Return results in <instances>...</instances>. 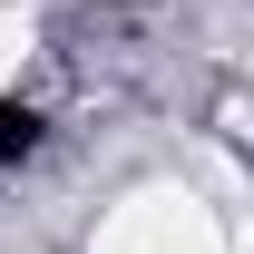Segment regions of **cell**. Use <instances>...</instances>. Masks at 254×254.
I'll list each match as a JSON object with an SVG mask.
<instances>
[{"instance_id": "cell-1", "label": "cell", "mask_w": 254, "mask_h": 254, "mask_svg": "<svg viewBox=\"0 0 254 254\" xmlns=\"http://www.w3.org/2000/svg\"><path fill=\"white\" fill-rule=\"evenodd\" d=\"M88 254H235V225L195 186H137V195H118L98 215Z\"/></svg>"}, {"instance_id": "cell-2", "label": "cell", "mask_w": 254, "mask_h": 254, "mask_svg": "<svg viewBox=\"0 0 254 254\" xmlns=\"http://www.w3.org/2000/svg\"><path fill=\"white\" fill-rule=\"evenodd\" d=\"M30 49H39V20H30V10H0V98L20 88V68H30Z\"/></svg>"}]
</instances>
